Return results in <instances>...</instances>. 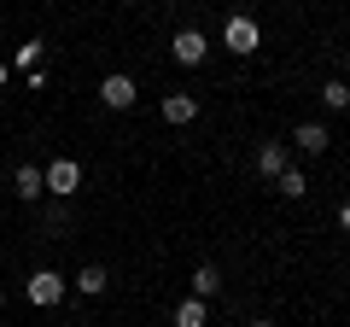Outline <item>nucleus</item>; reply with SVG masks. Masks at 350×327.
<instances>
[{"instance_id": "dca6fc26", "label": "nucleus", "mask_w": 350, "mask_h": 327, "mask_svg": "<svg viewBox=\"0 0 350 327\" xmlns=\"http://www.w3.org/2000/svg\"><path fill=\"white\" fill-rule=\"evenodd\" d=\"M64 222H70V216H64V199H53V205H47V211H41V228H53V234H59V228H64Z\"/></svg>"}, {"instance_id": "412c9836", "label": "nucleus", "mask_w": 350, "mask_h": 327, "mask_svg": "<svg viewBox=\"0 0 350 327\" xmlns=\"http://www.w3.org/2000/svg\"><path fill=\"white\" fill-rule=\"evenodd\" d=\"M345 70H350V59H345Z\"/></svg>"}, {"instance_id": "f3484780", "label": "nucleus", "mask_w": 350, "mask_h": 327, "mask_svg": "<svg viewBox=\"0 0 350 327\" xmlns=\"http://www.w3.org/2000/svg\"><path fill=\"white\" fill-rule=\"evenodd\" d=\"M338 228H345V234H350V199L338 205Z\"/></svg>"}, {"instance_id": "6ab92c4d", "label": "nucleus", "mask_w": 350, "mask_h": 327, "mask_svg": "<svg viewBox=\"0 0 350 327\" xmlns=\"http://www.w3.org/2000/svg\"><path fill=\"white\" fill-rule=\"evenodd\" d=\"M251 327H275V322H251Z\"/></svg>"}, {"instance_id": "ddd939ff", "label": "nucleus", "mask_w": 350, "mask_h": 327, "mask_svg": "<svg viewBox=\"0 0 350 327\" xmlns=\"http://www.w3.org/2000/svg\"><path fill=\"white\" fill-rule=\"evenodd\" d=\"M275 187L286 193V199H304V193H310V181H304V170H292V164H286V170L275 176Z\"/></svg>"}, {"instance_id": "0eeeda50", "label": "nucleus", "mask_w": 350, "mask_h": 327, "mask_svg": "<svg viewBox=\"0 0 350 327\" xmlns=\"http://www.w3.org/2000/svg\"><path fill=\"white\" fill-rule=\"evenodd\" d=\"M327 140H333V135H327V123H298V129H292V146L310 152V158H315V152H327Z\"/></svg>"}, {"instance_id": "a211bd4d", "label": "nucleus", "mask_w": 350, "mask_h": 327, "mask_svg": "<svg viewBox=\"0 0 350 327\" xmlns=\"http://www.w3.org/2000/svg\"><path fill=\"white\" fill-rule=\"evenodd\" d=\"M6 82H12V64H0V88H6Z\"/></svg>"}, {"instance_id": "f03ea898", "label": "nucleus", "mask_w": 350, "mask_h": 327, "mask_svg": "<svg viewBox=\"0 0 350 327\" xmlns=\"http://www.w3.org/2000/svg\"><path fill=\"white\" fill-rule=\"evenodd\" d=\"M41 181H47L53 199H70V193L82 187V164H76V158H53L47 170H41Z\"/></svg>"}, {"instance_id": "9d476101", "label": "nucleus", "mask_w": 350, "mask_h": 327, "mask_svg": "<svg viewBox=\"0 0 350 327\" xmlns=\"http://www.w3.org/2000/svg\"><path fill=\"white\" fill-rule=\"evenodd\" d=\"M216 292H222V269L199 263V269H193V298H216Z\"/></svg>"}, {"instance_id": "f257e3e1", "label": "nucleus", "mask_w": 350, "mask_h": 327, "mask_svg": "<svg viewBox=\"0 0 350 327\" xmlns=\"http://www.w3.org/2000/svg\"><path fill=\"white\" fill-rule=\"evenodd\" d=\"M222 41H228V53H239V59H251V53H257V41H262V29H257V18L234 12V18L222 24Z\"/></svg>"}, {"instance_id": "1a4fd4ad", "label": "nucleus", "mask_w": 350, "mask_h": 327, "mask_svg": "<svg viewBox=\"0 0 350 327\" xmlns=\"http://www.w3.org/2000/svg\"><path fill=\"white\" fill-rule=\"evenodd\" d=\"M163 117H170V123H193V117H199V94H170V100H163Z\"/></svg>"}, {"instance_id": "f8f14e48", "label": "nucleus", "mask_w": 350, "mask_h": 327, "mask_svg": "<svg viewBox=\"0 0 350 327\" xmlns=\"http://www.w3.org/2000/svg\"><path fill=\"white\" fill-rule=\"evenodd\" d=\"M321 105H327V112H350V82H338V76L321 82Z\"/></svg>"}, {"instance_id": "4468645a", "label": "nucleus", "mask_w": 350, "mask_h": 327, "mask_svg": "<svg viewBox=\"0 0 350 327\" xmlns=\"http://www.w3.org/2000/svg\"><path fill=\"white\" fill-rule=\"evenodd\" d=\"M175 327H204V298H187V304H175Z\"/></svg>"}, {"instance_id": "9b49d317", "label": "nucleus", "mask_w": 350, "mask_h": 327, "mask_svg": "<svg viewBox=\"0 0 350 327\" xmlns=\"http://www.w3.org/2000/svg\"><path fill=\"white\" fill-rule=\"evenodd\" d=\"M105 287H111V275H105V269H100V263H88V269H82V275H76V292H82V298H100V292H105Z\"/></svg>"}, {"instance_id": "423d86ee", "label": "nucleus", "mask_w": 350, "mask_h": 327, "mask_svg": "<svg viewBox=\"0 0 350 327\" xmlns=\"http://www.w3.org/2000/svg\"><path fill=\"white\" fill-rule=\"evenodd\" d=\"M286 164H292V146H286V140H262V146H257V176L275 181Z\"/></svg>"}, {"instance_id": "20e7f679", "label": "nucleus", "mask_w": 350, "mask_h": 327, "mask_svg": "<svg viewBox=\"0 0 350 327\" xmlns=\"http://www.w3.org/2000/svg\"><path fill=\"white\" fill-rule=\"evenodd\" d=\"M204 53H211L204 29H181V36L170 41V59H175V64H187V70H193V64H204Z\"/></svg>"}, {"instance_id": "6e6552de", "label": "nucleus", "mask_w": 350, "mask_h": 327, "mask_svg": "<svg viewBox=\"0 0 350 327\" xmlns=\"http://www.w3.org/2000/svg\"><path fill=\"white\" fill-rule=\"evenodd\" d=\"M12 193H18V199H41V193H47V181H41L36 164H18V170H12Z\"/></svg>"}, {"instance_id": "aec40b11", "label": "nucleus", "mask_w": 350, "mask_h": 327, "mask_svg": "<svg viewBox=\"0 0 350 327\" xmlns=\"http://www.w3.org/2000/svg\"><path fill=\"white\" fill-rule=\"evenodd\" d=\"M0 304H6V287H0Z\"/></svg>"}, {"instance_id": "2eb2a0df", "label": "nucleus", "mask_w": 350, "mask_h": 327, "mask_svg": "<svg viewBox=\"0 0 350 327\" xmlns=\"http://www.w3.org/2000/svg\"><path fill=\"white\" fill-rule=\"evenodd\" d=\"M41 53H47V41H24V47H18V70H41Z\"/></svg>"}, {"instance_id": "7ed1b4c3", "label": "nucleus", "mask_w": 350, "mask_h": 327, "mask_svg": "<svg viewBox=\"0 0 350 327\" xmlns=\"http://www.w3.org/2000/svg\"><path fill=\"white\" fill-rule=\"evenodd\" d=\"M24 292H29V304H41V310H53V304L64 298V275H59V269H36Z\"/></svg>"}, {"instance_id": "39448f33", "label": "nucleus", "mask_w": 350, "mask_h": 327, "mask_svg": "<svg viewBox=\"0 0 350 327\" xmlns=\"http://www.w3.org/2000/svg\"><path fill=\"white\" fill-rule=\"evenodd\" d=\"M100 100L111 105V112H129V105L140 100V88H135V76H123V70H117V76H105V82H100Z\"/></svg>"}]
</instances>
